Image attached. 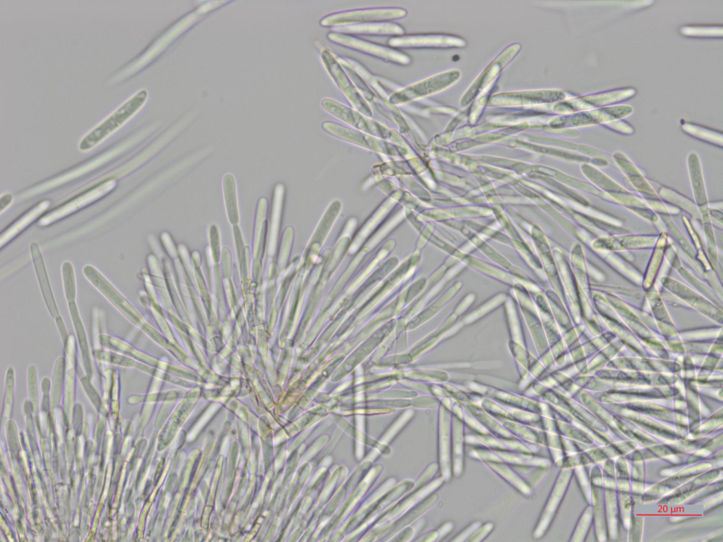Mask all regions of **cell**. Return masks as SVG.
Instances as JSON below:
<instances>
[{"label":"cell","mask_w":723,"mask_h":542,"mask_svg":"<svg viewBox=\"0 0 723 542\" xmlns=\"http://www.w3.org/2000/svg\"><path fill=\"white\" fill-rule=\"evenodd\" d=\"M147 97V91L141 90L126 100L82 140L78 145L79 150L83 152L89 151L111 136L137 114L144 105Z\"/></svg>","instance_id":"6da1fadb"},{"label":"cell","mask_w":723,"mask_h":542,"mask_svg":"<svg viewBox=\"0 0 723 542\" xmlns=\"http://www.w3.org/2000/svg\"><path fill=\"white\" fill-rule=\"evenodd\" d=\"M117 185L118 183L114 179L106 180V182L100 184L92 190L47 214L39 221L38 225L41 227L47 226L86 208V206L111 193L116 188Z\"/></svg>","instance_id":"7a4b0ae2"},{"label":"cell","mask_w":723,"mask_h":542,"mask_svg":"<svg viewBox=\"0 0 723 542\" xmlns=\"http://www.w3.org/2000/svg\"><path fill=\"white\" fill-rule=\"evenodd\" d=\"M473 459L483 462H493L510 466H532L549 468L550 461L530 453L492 449H475L469 453Z\"/></svg>","instance_id":"3957f363"},{"label":"cell","mask_w":723,"mask_h":542,"mask_svg":"<svg viewBox=\"0 0 723 542\" xmlns=\"http://www.w3.org/2000/svg\"><path fill=\"white\" fill-rule=\"evenodd\" d=\"M465 442L473 446L498 451H516L530 454L537 453L541 451L540 445L528 444L518 440H512V438L503 437L495 434L466 435Z\"/></svg>","instance_id":"277c9868"},{"label":"cell","mask_w":723,"mask_h":542,"mask_svg":"<svg viewBox=\"0 0 723 542\" xmlns=\"http://www.w3.org/2000/svg\"><path fill=\"white\" fill-rule=\"evenodd\" d=\"M568 474L562 472L552 489L550 497H549L546 507L542 513L541 517L535 528L533 536L535 539L542 538L546 533L548 532L560 504V502L563 498L567 484H568Z\"/></svg>","instance_id":"5b68a950"},{"label":"cell","mask_w":723,"mask_h":542,"mask_svg":"<svg viewBox=\"0 0 723 542\" xmlns=\"http://www.w3.org/2000/svg\"><path fill=\"white\" fill-rule=\"evenodd\" d=\"M50 205V200L41 202L17 220L7 230L3 231L1 237H0V247L3 248L20 235L26 228L37 220L48 209Z\"/></svg>","instance_id":"8992f818"},{"label":"cell","mask_w":723,"mask_h":542,"mask_svg":"<svg viewBox=\"0 0 723 542\" xmlns=\"http://www.w3.org/2000/svg\"><path fill=\"white\" fill-rule=\"evenodd\" d=\"M452 472L455 477L462 476L464 467V424L457 417L452 418Z\"/></svg>","instance_id":"52a82bcc"},{"label":"cell","mask_w":723,"mask_h":542,"mask_svg":"<svg viewBox=\"0 0 723 542\" xmlns=\"http://www.w3.org/2000/svg\"><path fill=\"white\" fill-rule=\"evenodd\" d=\"M31 252L44 299L47 301V306H50V311H52L51 314L54 316L56 312L55 306L52 305L53 298L51 288L50 286V282L43 262L42 253L36 243H32L31 245Z\"/></svg>","instance_id":"ba28073f"},{"label":"cell","mask_w":723,"mask_h":542,"mask_svg":"<svg viewBox=\"0 0 723 542\" xmlns=\"http://www.w3.org/2000/svg\"><path fill=\"white\" fill-rule=\"evenodd\" d=\"M485 463L508 484L517 489L520 493L527 497L532 495L531 488L510 466L493 462H485Z\"/></svg>","instance_id":"9c48e42d"},{"label":"cell","mask_w":723,"mask_h":542,"mask_svg":"<svg viewBox=\"0 0 723 542\" xmlns=\"http://www.w3.org/2000/svg\"><path fill=\"white\" fill-rule=\"evenodd\" d=\"M498 421L517 440L532 445H539V431L537 428L530 427L527 424H519L506 418H499Z\"/></svg>","instance_id":"30bf717a"},{"label":"cell","mask_w":723,"mask_h":542,"mask_svg":"<svg viewBox=\"0 0 723 542\" xmlns=\"http://www.w3.org/2000/svg\"><path fill=\"white\" fill-rule=\"evenodd\" d=\"M451 424L450 418L444 420L441 424V459L443 476L446 481L451 477Z\"/></svg>","instance_id":"8fae6325"},{"label":"cell","mask_w":723,"mask_h":542,"mask_svg":"<svg viewBox=\"0 0 723 542\" xmlns=\"http://www.w3.org/2000/svg\"><path fill=\"white\" fill-rule=\"evenodd\" d=\"M224 194L228 219L233 224L238 222L236 188L231 175H227L224 182Z\"/></svg>","instance_id":"7c38bea8"},{"label":"cell","mask_w":723,"mask_h":542,"mask_svg":"<svg viewBox=\"0 0 723 542\" xmlns=\"http://www.w3.org/2000/svg\"><path fill=\"white\" fill-rule=\"evenodd\" d=\"M532 488L537 486L546 475L548 468L532 466H511Z\"/></svg>","instance_id":"4fadbf2b"},{"label":"cell","mask_w":723,"mask_h":542,"mask_svg":"<svg viewBox=\"0 0 723 542\" xmlns=\"http://www.w3.org/2000/svg\"><path fill=\"white\" fill-rule=\"evenodd\" d=\"M543 429L548 443V447L550 449V454L552 459L556 464H559V455L557 449V442L558 437L556 431V426L552 420L548 418V415H545L543 418Z\"/></svg>","instance_id":"5bb4252c"},{"label":"cell","mask_w":723,"mask_h":542,"mask_svg":"<svg viewBox=\"0 0 723 542\" xmlns=\"http://www.w3.org/2000/svg\"><path fill=\"white\" fill-rule=\"evenodd\" d=\"M63 276L67 294H75V274L72 264L65 262L63 266Z\"/></svg>","instance_id":"9a60e30c"},{"label":"cell","mask_w":723,"mask_h":542,"mask_svg":"<svg viewBox=\"0 0 723 542\" xmlns=\"http://www.w3.org/2000/svg\"><path fill=\"white\" fill-rule=\"evenodd\" d=\"M717 25H716V27L715 28L712 27V25H711V27H706H706H703V25H701V27L683 28L682 29H681V32L682 34H683V35L688 36L713 37V35L711 34V31H716L717 30Z\"/></svg>","instance_id":"2e32d148"},{"label":"cell","mask_w":723,"mask_h":542,"mask_svg":"<svg viewBox=\"0 0 723 542\" xmlns=\"http://www.w3.org/2000/svg\"><path fill=\"white\" fill-rule=\"evenodd\" d=\"M493 528L494 525L492 523H488L484 525H481L468 541H483L493 531Z\"/></svg>","instance_id":"e0dca14e"},{"label":"cell","mask_w":723,"mask_h":542,"mask_svg":"<svg viewBox=\"0 0 723 542\" xmlns=\"http://www.w3.org/2000/svg\"><path fill=\"white\" fill-rule=\"evenodd\" d=\"M482 525L480 522H475L465 529L452 541H468L475 531Z\"/></svg>","instance_id":"ac0fdd59"},{"label":"cell","mask_w":723,"mask_h":542,"mask_svg":"<svg viewBox=\"0 0 723 542\" xmlns=\"http://www.w3.org/2000/svg\"><path fill=\"white\" fill-rule=\"evenodd\" d=\"M13 197L10 194H6L0 199V212L3 213L12 203Z\"/></svg>","instance_id":"d6986e66"}]
</instances>
